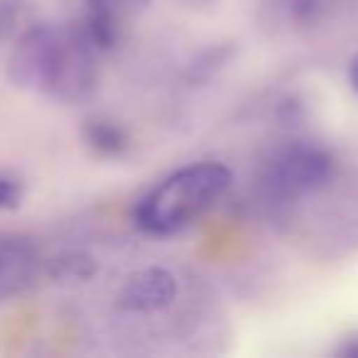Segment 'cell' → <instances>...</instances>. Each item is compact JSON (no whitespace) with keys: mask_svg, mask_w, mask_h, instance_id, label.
I'll use <instances>...</instances> for the list:
<instances>
[{"mask_svg":"<svg viewBox=\"0 0 358 358\" xmlns=\"http://www.w3.org/2000/svg\"><path fill=\"white\" fill-rule=\"evenodd\" d=\"M177 289V278L167 268H145L128 278L118 294V304L133 314L159 312L174 302Z\"/></svg>","mask_w":358,"mask_h":358,"instance_id":"5b68a950","label":"cell"},{"mask_svg":"<svg viewBox=\"0 0 358 358\" xmlns=\"http://www.w3.org/2000/svg\"><path fill=\"white\" fill-rule=\"evenodd\" d=\"M22 201V185L15 177L0 174V211L15 209Z\"/></svg>","mask_w":358,"mask_h":358,"instance_id":"9c48e42d","label":"cell"},{"mask_svg":"<svg viewBox=\"0 0 358 358\" xmlns=\"http://www.w3.org/2000/svg\"><path fill=\"white\" fill-rule=\"evenodd\" d=\"M99 47L81 25H35L15 42L8 76L15 86L76 103L94 94L99 81Z\"/></svg>","mask_w":358,"mask_h":358,"instance_id":"6da1fadb","label":"cell"},{"mask_svg":"<svg viewBox=\"0 0 358 358\" xmlns=\"http://www.w3.org/2000/svg\"><path fill=\"white\" fill-rule=\"evenodd\" d=\"M84 140L99 157L118 159L128 152V133L110 118H91L84 128Z\"/></svg>","mask_w":358,"mask_h":358,"instance_id":"52a82bcc","label":"cell"},{"mask_svg":"<svg viewBox=\"0 0 358 358\" xmlns=\"http://www.w3.org/2000/svg\"><path fill=\"white\" fill-rule=\"evenodd\" d=\"M150 0H86L84 27L99 50H110L120 40L125 17L148 8Z\"/></svg>","mask_w":358,"mask_h":358,"instance_id":"8992f818","label":"cell"},{"mask_svg":"<svg viewBox=\"0 0 358 358\" xmlns=\"http://www.w3.org/2000/svg\"><path fill=\"white\" fill-rule=\"evenodd\" d=\"M231 185V169L221 162H192L174 169L135 204L133 221L143 234L174 236L201 219Z\"/></svg>","mask_w":358,"mask_h":358,"instance_id":"7a4b0ae2","label":"cell"},{"mask_svg":"<svg viewBox=\"0 0 358 358\" xmlns=\"http://www.w3.org/2000/svg\"><path fill=\"white\" fill-rule=\"evenodd\" d=\"M334 177V157L312 143H292L265 164L263 185L273 199L297 201L324 189Z\"/></svg>","mask_w":358,"mask_h":358,"instance_id":"3957f363","label":"cell"},{"mask_svg":"<svg viewBox=\"0 0 358 358\" xmlns=\"http://www.w3.org/2000/svg\"><path fill=\"white\" fill-rule=\"evenodd\" d=\"M40 253L32 243L13 236H0V302L25 294L42 275Z\"/></svg>","mask_w":358,"mask_h":358,"instance_id":"277c9868","label":"cell"},{"mask_svg":"<svg viewBox=\"0 0 358 358\" xmlns=\"http://www.w3.org/2000/svg\"><path fill=\"white\" fill-rule=\"evenodd\" d=\"M348 81H351L353 91L358 94V57L351 62V69H348Z\"/></svg>","mask_w":358,"mask_h":358,"instance_id":"30bf717a","label":"cell"},{"mask_svg":"<svg viewBox=\"0 0 358 358\" xmlns=\"http://www.w3.org/2000/svg\"><path fill=\"white\" fill-rule=\"evenodd\" d=\"M96 270L99 265L86 253H64L47 263V273L52 278H91Z\"/></svg>","mask_w":358,"mask_h":358,"instance_id":"ba28073f","label":"cell"}]
</instances>
